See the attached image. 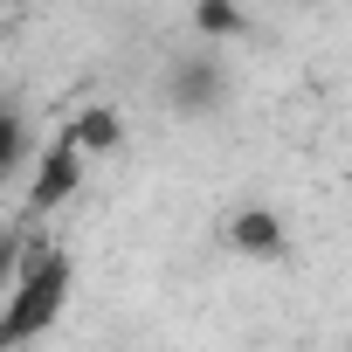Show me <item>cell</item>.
I'll return each mask as SVG.
<instances>
[{
  "mask_svg": "<svg viewBox=\"0 0 352 352\" xmlns=\"http://www.w3.org/2000/svg\"><path fill=\"white\" fill-rule=\"evenodd\" d=\"M69 131L83 138L90 159H97V152H118V145H124V111H118V104H90V111L69 118Z\"/></svg>",
  "mask_w": 352,
  "mask_h": 352,
  "instance_id": "cell-5",
  "label": "cell"
},
{
  "mask_svg": "<svg viewBox=\"0 0 352 352\" xmlns=\"http://www.w3.org/2000/svg\"><path fill=\"white\" fill-rule=\"evenodd\" d=\"M35 152H28V118L21 104H8V118H0V173H21Z\"/></svg>",
  "mask_w": 352,
  "mask_h": 352,
  "instance_id": "cell-7",
  "label": "cell"
},
{
  "mask_svg": "<svg viewBox=\"0 0 352 352\" xmlns=\"http://www.w3.org/2000/svg\"><path fill=\"white\" fill-rule=\"evenodd\" d=\"M194 35L201 42H235V35H249V14L235 0H194Z\"/></svg>",
  "mask_w": 352,
  "mask_h": 352,
  "instance_id": "cell-6",
  "label": "cell"
},
{
  "mask_svg": "<svg viewBox=\"0 0 352 352\" xmlns=\"http://www.w3.org/2000/svg\"><path fill=\"white\" fill-rule=\"evenodd\" d=\"M228 249L235 256H249V263H290V228H283V214L276 208H235V221H228Z\"/></svg>",
  "mask_w": 352,
  "mask_h": 352,
  "instance_id": "cell-3",
  "label": "cell"
},
{
  "mask_svg": "<svg viewBox=\"0 0 352 352\" xmlns=\"http://www.w3.org/2000/svg\"><path fill=\"white\" fill-rule=\"evenodd\" d=\"M221 97H228V76H221L214 56H187V63H173V104H180L187 118L221 111Z\"/></svg>",
  "mask_w": 352,
  "mask_h": 352,
  "instance_id": "cell-4",
  "label": "cell"
},
{
  "mask_svg": "<svg viewBox=\"0 0 352 352\" xmlns=\"http://www.w3.org/2000/svg\"><path fill=\"white\" fill-rule=\"evenodd\" d=\"M83 159H90V152H83V138L63 124V131L49 138V152L35 159V180H28V201H21V214H28V221L56 214V208H63V201L83 187Z\"/></svg>",
  "mask_w": 352,
  "mask_h": 352,
  "instance_id": "cell-2",
  "label": "cell"
},
{
  "mask_svg": "<svg viewBox=\"0 0 352 352\" xmlns=\"http://www.w3.org/2000/svg\"><path fill=\"white\" fill-rule=\"evenodd\" d=\"M69 290H76V263L63 249H35L14 283H8V304H0V352H21L28 338H42L63 311H69Z\"/></svg>",
  "mask_w": 352,
  "mask_h": 352,
  "instance_id": "cell-1",
  "label": "cell"
}]
</instances>
